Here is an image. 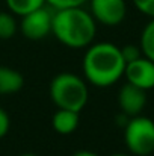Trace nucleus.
<instances>
[{
    "mask_svg": "<svg viewBox=\"0 0 154 156\" xmlns=\"http://www.w3.org/2000/svg\"><path fill=\"white\" fill-rule=\"evenodd\" d=\"M51 34L59 43L70 49L89 47L97 34V21L82 6L54 9Z\"/></svg>",
    "mask_w": 154,
    "mask_h": 156,
    "instance_id": "obj_1",
    "label": "nucleus"
},
{
    "mask_svg": "<svg viewBox=\"0 0 154 156\" xmlns=\"http://www.w3.org/2000/svg\"><path fill=\"white\" fill-rule=\"evenodd\" d=\"M125 61L121 49L112 43L91 44L83 58V73L89 83L106 88L124 76Z\"/></svg>",
    "mask_w": 154,
    "mask_h": 156,
    "instance_id": "obj_2",
    "label": "nucleus"
},
{
    "mask_svg": "<svg viewBox=\"0 0 154 156\" xmlns=\"http://www.w3.org/2000/svg\"><path fill=\"white\" fill-rule=\"evenodd\" d=\"M51 102L60 109L80 112L88 103V87L82 77L73 73H59L50 83Z\"/></svg>",
    "mask_w": 154,
    "mask_h": 156,
    "instance_id": "obj_3",
    "label": "nucleus"
},
{
    "mask_svg": "<svg viewBox=\"0 0 154 156\" xmlns=\"http://www.w3.org/2000/svg\"><path fill=\"white\" fill-rule=\"evenodd\" d=\"M124 143L130 153L150 156L154 153V121L148 117H130L124 127Z\"/></svg>",
    "mask_w": 154,
    "mask_h": 156,
    "instance_id": "obj_4",
    "label": "nucleus"
},
{
    "mask_svg": "<svg viewBox=\"0 0 154 156\" xmlns=\"http://www.w3.org/2000/svg\"><path fill=\"white\" fill-rule=\"evenodd\" d=\"M51 18L53 12L46 6L38 8L21 17L20 30L29 40H43L51 34Z\"/></svg>",
    "mask_w": 154,
    "mask_h": 156,
    "instance_id": "obj_5",
    "label": "nucleus"
},
{
    "mask_svg": "<svg viewBox=\"0 0 154 156\" xmlns=\"http://www.w3.org/2000/svg\"><path fill=\"white\" fill-rule=\"evenodd\" d=\"M91 15L104 26H118L127 14L125 0H89Z\"/></svg>",
    "mask_w": 154,
    "mask_h": 156,
    "instance_id": "obj_6",
    "label": "nucleus"
},
{
    "mask_svg": "<svg viewBox=\"0 0 154 156\" xmlns=\"http://www.w3.org/2000/svg\"><path fill=\"white\" fill-rule=\"evenodd\" d=\"M124 76L128 83L150 91L154 88V62L142 55L141 58L125 64Z\"/></svg>",
    "mask_w": 154,
    "mask_h": 156,
    "instance_id": "obj_7",
    "label": "nucleus"
},
{
    "mask_svg": "<svg viewBox=\"0 0 154 156\" xmlns=\"http://www.w3.org/2000/svg\"><path fill=\"white\" fill-rule=\"evenodd\" d=\"M118 105H119L121 112H124L125 115L128 117L139 115L147 105V91L127 82L119 90Z\"/></svg>",
    "mask_w": 154,
    "mask_h": 156,
    "instance_id": "obj_8",
    "label": "nucleus"
},
{
    "mask_svg": "<svg viewBox=\"0 0 154 156\" xmlns=\"http://www.w3.org/2000/svg\"><path fill=\"white\" fill-rule=\"evenodd\" d=\"M24 85V77L20 71L0 65V96H9L18 93Z\"/></svg>",
    "mask_w": 154,
    "mask_h": 156,
    "instance_id": "obj_9",
    "label": "nucleus"
},
{
    "mask_svg": "<svg viewBox=\"0 0 154 156\" xmlns=\"http://www.w3.org/2000/svg\"><path fill=\"white\" fill-rule=\"evenodd\" d=\"M51 124H53V129L57 133H60V135H70L79 126V112L57 108V111L53 115Z\"/></svg>",
    "mask_w": 154,
    "mask_h": 156,
    "instance_id": "obj_10",
    "label": "nucleus"
},
{
    "mask_svg": "<svg viewBox=\"0 0 154 156\" xmlns=\"http://www.w3.org/2000/svg\"><path fill=\"white\" fill-rule=\"evenodd\" d=\"M8 9L15 15H26L46 5V0H5Z\"/></svg>",
    "mask_w": 154,
    "mask_h": 156,
    "instance_id": "obj_11",
    "label": "nucleus"
},
{
    "mask_svg": "<svg viewBox=\"0 0 154 156\" xmlns=\"http://www.w3.org/2000/svg\"><path fill=\"white\" fill-rule=\"evenodd\" d=\"M139 47L142 50V55L154 62V18H151L145 24V27L141 34Z\"/></svg>",
    "mask_w": 154,
    "mask_h": 156,
    "instance_id": "obj_12",
    "label": "nucleus"
},
{
    "mask_svg": "<svg viewBox=\"0 0 154 156\" xmlns=\"http://www.w3.org/2000/svg\"><path fill=\"white\" fill-rule=\"evenodd\" d=\"M17 21L12 14L0 12V40H9L17 34Z\"/></svg>",
    "mask_w": 154,
    "mask_h": 156,
    "instance_id": "obj_13",
    "label": "nucleus"
},
{
    "mask_svg": "<svg viewBox=\"0 0 154 156\" xmlns=\"http://www.w3.org/2000/svg\"><path fill=\"white\" fill-rule=\"evenodd\" d=\"M121 55H122V58H124V61H125V64H127V62H132V61L141 58V56H142V50H141L139 46L127 44V46L121 47Z\"/></svg>",
    "mask_w": 154,
    "mask_h": 156,
    "instance_id": "obj_14",
    "label": "nucleus"
},
{
    "mask_svg": "<svg viewBox=\"0 0 154 156\" xmlns=\"http://www.w3.org/2000/svg\"><path fill=\"white\" fill-rule=\"evenodd\" d=\"M88 0H46V3L53 9H65V8H76L82 6Z\"/></svg>",
    "mask_w": 154,
    "mask_h": 156,
    "instance_id": "obj_15",
    "label": "nucleus"
},
{
    "mask_svg": "<svg viewBox=\"0 0 154 156\" xmlns=\"http://www.w3.org/2000/svg\"><path fill=\"white\" fill-rule=\"evenodd\" d=\"M135 8L144 15L154 18V0H132Z\"/></svg>",
    "mask_w": 154,
    "mask_h": 156,
    "instance_id": "obj_16",
    "label": "nucleus"
},
{
    "mask_svg": "<svg viewBox=\"0 0 154 156\" xmlns=\"http://www.w3.org/2000/svg\"><path fill=\"white\" fill-rule=\"evenodd\" d=\"M9 124H11V121H9V115H8V112H6L5 109L0 108V138H3V136L8 133V130H9Z\"/></svg>",
    "mask_w": 154,
    "mask_h": 156,
    "instance_id": "obj_17",
    "label": "nucleus"
},
{
    "mask_svg": "<svg viewBox=\"0 0 154 156\" xmlns=\"http://www.w3.org/2000/svg\"><path fill=\"white\" fill-rule=\"evenodd\" d=\"M128 120H130V117H128V115H125L124 112H121V114H118V115H116V118H115V121H116V124H119L121 127H125V124L128 123Z\"/></svg>",
    "mask_w": 154,
    "mask_h": 156,
    "instance_id": "obj_18",
    "label": "nucleus"
},
{
    "mask_svg": "<svg viewBox=\"0 0 154 156\" xmlns=\"http://www.w3.org/2000/svg\"><path fill=\"white\" fill-rule=\"evenodd\" d=\"M71 156H98V155H95V153L91 152V150H77V152H74Z\"/></svg>",
    "mask_w": 154,
    "mask_h": 156,
    "instance_id": "obj_19",
    "label": "nucleus"
},
{
    "mask_svg": "<svg viewBox=\"0 0 154 156\" xmlns=\"http://www.w3.org/2000/svg\"><path fill=\"white\" fill-rule=\"evenodd\" d=\"M110 156H128V155H125V153H113V155H110Z\"/></svg>",
    "mask_w": 154,
    "mask_h": 156,
    "instance_id": "obj_20",
    "label": "nucleus"
},
{
    "mask_svg": "<svg viewBox=\"0 0 154 156\" xmlns=\"http://www.w3.org/2000/svg\"><path fill=\"white\" fill-rule=\"evenodd\" d=\"M20 156H36V155H33V153H23V155H20Z\"/></svg>",
    "mask_w": 154,
    "mask_h": 156,
    "instance_id": "obj_21",
    "label": "nucleus"
}]
</instances>
